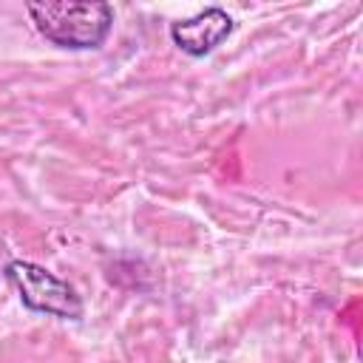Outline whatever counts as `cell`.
Returning <instances> with one entry per match:
<instances>
[{"mask_svg":"<svg viewBox=\"0 0 363 363\" xmlns=\"http://www.w3.org/2000/svg\"><path fill=\"white\" fill-rule=\"evenodd\" d=\"M6 278L9 284L20 292V301L26 309L31 312H45L62 320H79L85 306L79 292L60 275L48 272L45 267L34 264V261H23L14 258L6 264Z\"/></svg>","mask_w":363,"mask_h":363,"instance_id":"7a4b0ae2","label":"cell"},{"mask_svg":"<svg viewBox=\"0 0 363 363\" xmlns=\"http://www.w3.org/2000/svg\"><path fill=\"white\" fill-rule=\"evenodd\" d=\"M233 28H235V20L224 9L210 6L193 17L170 23V40L187 57H204L213 48H218L233 34Z\"/></svg>","mask_w":363,"mask_h":363,"instance_id":"3957f363","label":"cell"},{"mask_svg":"<svg viewBox=\"0 0 363 363\" xmlns=\"http://www.w3.org/2000/svg\"><path fill=\"white\" fill-rule=\"evenodd\" d=\"M37 31L71 51H94L102 48L113 28V6L94 0V3H65V0H31L26 3Z\"/></svg>","mask_w":363,"mask_h":363,"instance_id":"6da1fadb","label":"cell"}]
</instances>
